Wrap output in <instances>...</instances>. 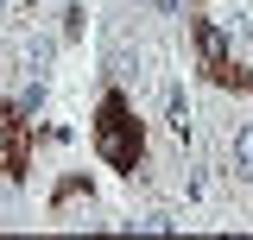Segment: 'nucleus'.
Wrapping results in <instances>:
<instances>
[{"mask_svg": "<svg viewBox=\"0 0 253 240\" xmlns=\"http://www.w3.org/2000/svg\"><path fill=\"white\" fill-rule=\"evenodd\" d=\"M89 139H95V158H101L108 171H139V164H146V120L133 114V101H126L121 89L95 101Z\"/></svg>", "mask_w": 253, "mask_h": 240, "instance_id": "f257e3e1", "label": "nucleus"}, {"mask_svg": "<svg viewBox=\"0 0 253 240\" xmlns=\"http://www.w3.org/2000/svg\"><path fill=\"white\" fill-rule=\"evenodd\" d=\"M190 51H196V70L215 82V89H234V95H253V70H241L234 63V51H228V38H221L215 19H190Z\"/></svg>", "mask_w": 253, "mask_h": 240, "instance_id": "f03ea898", "label": "nucleus"}, {"mask_svg": "<svg viewBox=\"0 0 253 240\" xmlns=\"http://www.w3.org/2000/svg\"><path fill=\"white\" fill-rule=\"evenodd\" d=\"M32 171V120L19 101H0V177H26Z\"/></svg>", "mask_w": 253, "mask_h": 240, "instance_id": "7ed1b4c3", "label": "nucleus"}, {"mask_svg": "<svg viewBox=\"0 0 253 240\" xmlns=\"http://www.w3.org/2000/svg\"><path fill=\"white\" fill-rule=\"evenodd\" d=\"M234 158H241V171H253V126L234 133Z\"/></svg>", "mask_w": 253, "mask_h": 240, "instance_id": "20e7f679", "label": "nucleus"}, {"mask_svg": "<svg viewBox=\"0 0 253 240\" xmlns=\"http://www.w3.org/2000/svg\"><path fill=\"white\" fill-rule=\"evenodd\" d=\"M152 6H165V13H177V0H152Z\"/></svg>", "mask_w": 253, "mask_h": 240, "instance_id": "39448f33", "label": "nucleus"}]
</instances>
